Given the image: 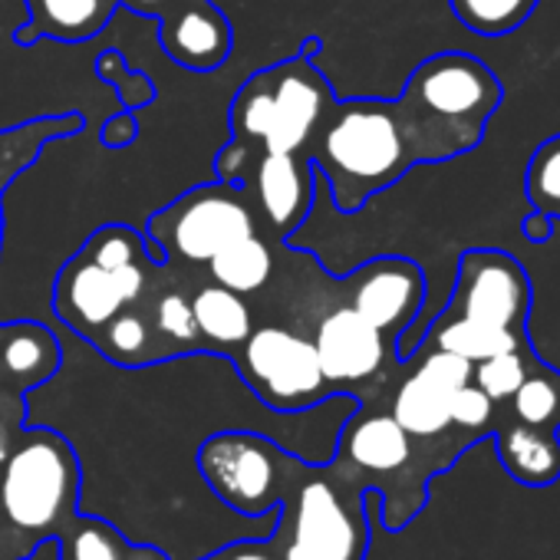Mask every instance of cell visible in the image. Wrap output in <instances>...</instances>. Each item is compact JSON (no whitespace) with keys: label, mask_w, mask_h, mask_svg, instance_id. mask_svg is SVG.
Here are the masks:
<instances>
[{"label":"cell","mask_w":560,"mask_h":560,"mask_svg":"<svg viewBox=\"0 0 560 560\" xmlns=\"http://www.w3.org/2000/svg\"><path fill=\"white\" fill-rule=\"evenodd\" d=\"M90 343L100 347V353L119 366H145L152 360H165L159 334L149 327V320L136 307H126L122 314H116Z\"/></svg>","instance_id":"obj_25"},{"label":"cell","mask_w":560,"mask_h":560,"mask_svg":"<svg viewBox=\"0 0 560 560\" xmlns=\"http://www.w3.org/2000/svg\"><path fill=\"white\" fill-rule=\"evenodd\" d=\"M60 340L44 324L21 320L4 330L0 340V373L21 389H37L60 370Z\"/></svg>","instance_id":"obj_18"},{"label":"cell","mask_w":560,"mask_h":560,"mask_svg":"<svg viewBox=\"0 0 560 560\" xmlns=\"http://www.w3.org/2000/svg\"><path fill=\"white\" fill-rule=\"evenodd\" d=\"M534 360H537V357H534L530 347H527V350L498 353V357H491V360L475 363L471 383H475L494 406H501V402H508V399L514 396V389L521 386V380L527 376V370H530Z\"/></svg>","instance_id":"obj_29"},{"label":"cell","mask_w":560,"mask_h":560,"mask_svg":"<svg viewBox=\"0 0 560 560\" xmlns=\"http://www.w3.org/2000/svg\"><path fill=\"white\" fill-rule=\"evenodd\" d=\"M155 267V260L132 267H106L90 254L77 250L57 273L54 314L63 320V327L93 340L116 314L142 301Z\"/></svg>","instance_id":"obj_10"},{"label":"cell","mask_w":560,"mask_h":560,"mask_svg":"<svg viewBox=\"0 0 560 560\" xmlns=\"http://www.w3.org/2000/svg\"><path fill=\"white\" fill-rule=\"evenodd\" d=\"M530 294V277L514 254L475 247L458 257L455 288L442 314L527 337Z\"/></svg>","instance_id":"obj_9"},{"label":"cell","mask_w":560,"mask_h":560,"mask_svg":"<svg viewBox=\"0 0 560 560\" xmlns=\"http://www.w3.org/2000/svg\"><path fill=\"white\" fill-rule=\"evenodd\" d=\"M419 439H412L393 412H353L340 435H337V455L347 458L353 471H363L370 478H406V491L416 511L425 504V485L429 468L419 465L422 455Z\"/></svg>","instance_id":"obj_11"},{"label":"cell","mask_w":560,"mask_h":560,"mask_svg":"<svg viewBox=\"0 0 560 560\" xmlns=\"http://www.w3.org/2000/svg\"><path fill=\"white\" fill-rule=\"evenodd\" d=\"M311 340L330 393L373 383L383 376L389 360H399L396 347L383 337V330H376L350 304H340L324 314Z\"/></svg>","instance_id":"obj_13"},{"label":"cell","mask_w":560,"mask_h":560,"mask_svg":"<svg viewBox=\"0 0 560 560\" xmlns=\"http://www.w3.org/2000/svg\"><path fill=\"white\" fill-rule=\"evenodd\" d=\"M448 412H452V429L471 435L475 442L481 439H491V429H494V412L498 406L475 386V383H465L462 389L452 393V402H448Z\"/></svg>","instance_id":"obj_32"},{"label":"cell","mask_w":560,"mask_h":560,"mask_svg":"<svg viewBox=\"0 0 560 560\" xmlns=\"http://www.w3.org/2000/svg\"><path fill=\"white\" fill-rule=\"evenodd\" d=\"M234 366L247 389L280 416L307 412L330 396L314 340L288 327H254L237 347Z\"/></svg>","instance_id":"obj_7"},{"label":"cell","mask_w":560,"mask_h":560,"mask_svg":"<svg viewBox=\"0 0 560 560\" xmlns=\"http://www.w3.org/2000/svg\"><path fill=\"white\" fill-rule=\"evenodd\" d=\"M254 201L257 214L267 221L277 241H291L294 231L307 221L317 198V172L307 152L270 155L260 152L254 162Z\"/></svg>","instance_id":"obj_14"},{"label":"cell","mask_w":560,"mask_h":560,"mask_svg":"<svg viewBox=\"0 0 560 560\" xmlns=\"http://www.w3.org/2000/svg\"><path fill=\"white\" fill-rule=\"evenodd\" d=\"M494 452L504 465V471L527 488H550L560 481V439L557 432L530 429L517 419H511L501 406L494 412Z\"/></svg>","instance_id":"obj_16"},{"label":"cell","mask_w":560,"mask_h":560,"mask_svg":"<svg viewBox=\"0 0 560 560\" xmlns=\"http://www.w3.org/2000/svg\"><path fill=\"white\" fill-rule=\"evenodd\" d=\"M188 301H191V317H195L205 350L234 353L250 337L254 314L241 294L221 284H208V288H198Z\"/></svg>","instance_id":"obj_19"},{"label":"cell","mask_w":560,"mask_h":560,"mask_svg":"<svg viewBox=\"0 0 560 560\" xmlns=\"http://www.w3.org/2000/svg\"><path fill=\"white\" fill-rule=\"evenodd\" d=\"M366 488L350 494L330 478H307L294 501L280 504L273 544L280 560H366Z\"/></svg>","instance_id":"obj_5"},{"label":"cell","mask_w":560,"mask_h":560,"mask_svg":"<svg viewBox=\"0 0 560 560\" xmlns=\"http://www.w3.org/2000/svg\"><path fill=\"white\" fill-rule=\"evenodd\" d=\"M257 234V211L241 182H205L159 208L145 224V241L155 264L178 257L185 264H208L214 254Z\"/></svg>","instance_id":"obj_4"},{"label":"cell","mask_w":560,"mask_h":560,"mask_svg":"<svg viewBox=\"0 0 560 560\" xmlns=\"http://www.w3.org/2000/svg\"><path fill=\"white\" fill-rule=\"evenodd\" d=\"M419 347H435V350L458 353V357H465L475 366V363L491 360L498 353L527 350L530 337H521V334H511V330H498V327H488V324H475V320H465V317L439 314L429 324V330H422Z\"/></svg>","instance_id":"obj_21"},{"label":"cell","mask_w":560,"mask_h":560,"mask_svg":"<svg viewBox=\"0 0 560 560\" xmlns=\"http://www.w3.org/2000/svg\"><path fill=\"white\" fill-rule=\"evenodd\" d=\"M504 103L498 73L471 54L425 57L406 80L396 109L419 165L452 162L485 139V126Z\"/></svg>","instance_id":"obj_1"},{"label":"cell","mask_w":560,"mask_h":560,"mask_svg":"<svg viewBox=\"0 0 560 560\" xmlns=\"http://www.w3.org/2000/svg\"><path fill=\"white\" fill-rule=\"evenodd\" d=\"M307 159L343 214H357L419 165L396 100H337Z\"/></svg>","instance_id":"obj_2"},{"label":"cell","mask_w":560,"mask_h":560,"mask_svg":"<svg viewBox=\"0 0 560 560\" xmlns=\"http://www.w3.org/2000/svg\"><path fill=\"white\" fill-rule=\"evenodd\" d=\"M284 462L288 455L257 432H214L198 448V471L211 494L247 517L280 508Z\"/></svg>","instance_id":"obj_8"},{"label":"cell","mask_w":560,"mask_h":560,"mask_svg":"<svg viewBox=\"0 0 560 560\" xmlns=\"http://www.w3.org/2000/svg\"><path fill=\"white\" fill-rule=\"evenodd\" d=\"M324 44L304 40L301 54L257 70L231 103V136L247 152L257 145L270 155L307 152L320 122L334 109L337 96L327 77L314 67V54Z\"/></svg>","instance_id":"obj_3"},{"label":"cell","mask_w":560,"mask_h":560,"mask_svg":"<svg viewBox=\"0 0 560 560\" xmlns=\"http://www.w3.org/2000/svg\"><path fill=\"white\" fill-rule=\"evenodd\" d=\"M201 560H280L277 544L267 537H250V540H234Z\"/></svg>","instance_id":"obj_33"},{"label":"cell","mask_w":560,"mask_h":560,"mask_svg":"<svg viewBox=\"0 0 560 560\" xmlns=\"http://www.w3.org/2000/svg\"><path fill=\"white\" fill-rule=\"evenodd\" d=\"M24 8L27 24L18 31L21 47L40 40L83 44L106 31L119 11V0H24Z\"/></svg>","instance_id":"obj_17"},{"label":"cell","mask_w":560,"mask_h":560,"mask_svg":"<svg viewBox=\"0 0 560 560\" xmlns=\"http://www.w3.org/2000/svg\"><path fill=\"white\" fill-rule=\"evenodd\" d=\"M448 386H442L439 380H432L429 373H422L419 366H412V373L399 383L396 396H393V419L419 442L425 439H439L445 432H452V402Z\"/></svg>","instance_id":"obj_20"},{"label":"cell","mask_w":560,"mask_h":560,"mask_svg":"<svg viewBox=\"0 0 560 560\" xmlns=\"http://www.w3.org/2000/svg\"><path fill=\"white\" fill-rule=\"evenodd\" d=\"M205 267L214 284L247 298V294H257L260 288H267V280L273 273V250H270L267 237L250 234L244 241H234L221 254H214Z\"/></svg>","instance_id":"obj_23"},{"label":"cell","mask_w":560,"mask_h":560,"mask_svg":"<svg viewBox=\"0 0 560 560\" xmlns=\"http://www.w3.org/2000/svg\"><path fill=\"white\" fill-rule=\"evenodd\" d=\"M425 270L399 254L373 257L347 277V304L376 330H383L393 347L409 327H416L425 307Z\"/></svg>","instance_id":"obj_12"},{"label":"cell","mask_w":560,"mask_h":560,"mask_svg":"<svg viewBox=\"0 0 560 560\" xmlns=\"http://www.w3.org/2000/svg\"><path fill=\"white\" fill-rule=\"evenodd\" d=\"M80 465L70 442L50 429H27L4 458L0 508L24 530H50L73 514Z\"/></svg>","instance_id":"obj_6"},{"label":"cell","mask_w":560,"mask_h":560,"mask_svg":"<svg viewBox=\"0 0 560 560\" xmlns=\"http://www.w3.org/2000/svg\"><path fill=\"white\" fill-rule=\"evenodd\" d=\"M182 0H119V8L122 11H136V14H142V18H152V21H159V18H165L172 8H178Z\"/></svg>","instance_id":"obj_36"},{"label":"cell","mask_w":560,"mask_h":560,"mask_svg":"<svg viewBox=\"0 0 560 560\" xmlns=\"http://www.w3.org/2000/svg\"><path fill=\"white\" fill-rule=\"evenodd\" d=\"M96 77H100V83L113 86V93L126 113H139L155 103V86L149 83V77L139 73L136 67H129L119 50H103L96 57Z\"/></svg>","instance_id":"obj_31"},{"label":"cell","mask_w":560,"mask_h":560,"mask_svg":"<svg viewBox=\"0 0 560 560\" xmlns=\"http://www.w3.org/2000/svg\"><path fill=\"white\" fill-rule=\"evenodd\" d=\"M152 311H155V334H159L162 347H168V357L205 350L198 327H195V317H191V301L182 291L159 294Z\"/></svg>","instance_id":"obj_28"},{"label":"cell","mask_w":560,"mask_h":560,"mask_svg":"<svg viewBox=\"0 0 560 560\" xmlns=\"http://www.w3.org/2000/svg\"><path fill=\"white\" fill-rule=\"evenodd\" d=\"M8 452H11V439H8V432H4V425H0V465H4V458H8Z\"/></svg>","instance_id":"obj_37"},{"label":"cell","mask_w":560,"mask_h":560,"mask_svg":"<svg viewBox=\"0 0 560 560\" xmlns=\"http://www.w3.org/2000/svg\"><path fill=\"white\" fill-rule=\"evenodd\" d=\"M60 540V560H168L162 550L132 544L119 527L90 514H70Z\"/></svg>","instance_id":"obj_22"},{"label":"cell","mask_w":560,"mask_h":560,"mask_svg":"<svg viewBox=\"0 0 560 560\" xmlns=\"http://www.w3.org/2000/svg\"><path fill=\"white\" fill-rule=\"evenodd\" d=\"M0 234H4V221H0Z\"/></svg>","instance_id":"obj_38"},{"label":"cell","mask_w":560,"mask_h":560,"mask_svg":"<svg viewBox=\"0 0 560 560\" xmlns=\"http://www.w3.org/2000/svg\"><path fill=\"white\" fill-rule=\"evenodd\" d=\"M553 218L550 214H540V211H530V214H524V221H521V234H524V241H530V244H547L550 237H553Z\"/></svg>","instance_id":"obj_35"},{"label":"cell","mask_w":560,"mask_h":560,"mask_svg":"<svg viewBox=\"0 0 560 560\" xmlns=\"http://www.w3.org/2000/svg\"><path fill=\"white\" fill-rule=\"evenodd\" d=\"M83 129V119L80 116H73V113H63V116H50V119H37V122H31L27 126V132L0 155V175L4 178H14L47 142H54V139H67V136H77ZM4 188V185H0Z\"/></svg>","instance_id":"obj_30"},{"label":"cell","mask_w":560,"mask_h":560,"mask_svg":"<svg viewBox=\"0 0 560 560\" xmlns=\"http://www.w3.org/2000/svg\"><path fill=\"white\" fill-rule=\"evenodd\" d=\"M537 8V0H452V11L462 27L478 37L514 34Z\"/></svg>","instance_id":"obj_26"},{"label":"cell","mask_w":560,"mask_h":560,"mask_svg":"<svg viewBox=\"0 0 560 560\" xmlns=\"http://www.w3.org/2000/svg\"><path fill=\"white\" fill-rule=\"evenodd\" d=\"M159 47L172 63L191 73H211L231 57L234 31L211 0H182L178 8L159 18Z\"/></svg>","instance_id":"obj_15"},{"label":"cell","mask_w":560,"mask_h":560,"mask_svg":"<svg viewBox=\"0 0 560 560\" xmlns=\"http://www.w3.org/2000/svg\"><path fill=\"white\" fill-rule=\"evenodd\" d=\"M139 139V116L136 113H126V109H119L106 126H103V132H100V142L106 145V149H126V145H132Z\"/></svg>","instance_id":"obj_34"},{"label":"cell","mask_w":560,"mask_h":560,"mask_svg":"<svg viewBox=\"0 0 560 560\" xmlns=\"http://www.w3.org/2000/svg\"><path fill=\"white\" fill-rule=\"evenodd\" d=\"M501 409L540 432H560V370L544 360H534L521 386Z\"/></svg>","instance_id":"obj_24"},{"label":"cell","mask_w":560,"mask_h":560,"mask_svg":"<svg viewBox=\"0 0 560 560\" xmlns=\"http://www.w3.org/2000/svg\"><path fill=\"white\" fill-rule=\"evenodd\" d=\"M524 188H527L530 211H540L560 221V132L544 139L530 152Z\"/></svg>","instance_id":"obj_27"}]
</instances>
